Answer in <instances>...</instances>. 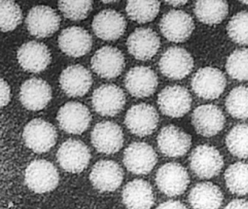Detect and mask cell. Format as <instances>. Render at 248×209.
Returning <instances> with one entry per match:
<instances>
[{
  "mask_svg": "<svg viewBox=\"0 0 248 209\" xmlns=\"http://www.w3.org/2000/svg\"><path fill=\"white\" fill-rule=\"evenodd\" d=\"M125 102L124 91L115 84H104L93 93V107L101 116H116L124 108Z\"/></svg>",
  "mask_w": 248,
  "mask_h": 209,
  "instance_id": "obj_11",
  "label": "cell"
},
{
  "mask_svg": "<svg viewBox=\"0 0 248 209\" xmlns=\"http://www.w3.org/2000/svg\"><path fill=\"white\" fill-rule=\"evenodd\" d=\"M156 209H188V208L178 200H168L161 203Z\"/></svg>",
  "mask_w": 248,
  "mask_h": 209,
  "instance_id": "obj_39",
  "label": "cell"
},
{
  "mask_svg": "<svg viewBox=\"0 0 248 209\" xmlns=\"http://www.w3.org/2000/svg\"><path fill=\"white\" fill-rule=\"evenodd\" d=\"M190 168L200 179H211L221 171L223 158L214 147L201 145L194 148L189 158Z\"/></svg>",
  "mask_w": 248,
  "mask_h": 209,
  "instance_id": "obj_3",
  "label": "cell"
},
{
  "mask_svg": "<svg viewBox=\"0 0 248 209\" xmlns=\"http://www.w3.org/2000/svg\"><path fill=\"white\" fill-rule=\"evenodd\" d=\"M25 181L30 190L36 193H49L57 187L59 174L52 163L35 160L25 171Z\"/></svg>",
  "mask_w": 248,
  "mask_h": 209,
  "instance_id": "obj_2",
  "label": "cell"
},
{
  "mask_svg": "<svg viewBox=\"0 0 248 209\" xmlns=\"http://www.w3.org/2000/svg\"><path fill=\"white\" fill-rule=\"evenodd\" d=\"M159 66L165 76L171 79L180 80L185 78L192 71L194 60L186 49L172 46L162 54Z\"/></svg>",
  "mask_w": 248,
  "mask_h": 209,
  "instance_id": "obj_10",
  "label": "cell"
},
{
  "mask_svg": "<svg viewBox=\"0 0 248 209\" xmlns=\"http://www.w3.org/2000/svg\"><path fill=\"white\" fill-rule=\"evenodd\" d=\"M226 107L232 117L248 119V87L240 86L233 89L226 97Z\"/></svg>",
  "mask_w": 248,
  "mask_h": 209,
  "instance_id": "obj_32",
  "label": "cell"
},
{
  "mask_svg": "<svg viewBox=\"0 0 248 209\" xmlns=\"http://www.w3.org/2000/svg\"><path fill=\"white\" fill-rule=\"evenodd\" d=\"M59 83L61 88L69 97H82L92 86V75L85 67L72 65L62 71Z\"/></svg>",
  "mask_w": 248,
  "mask_h": 209,
  "instance_id": "obj_26",
  "label": "cell"
},
{
  "mask_svg": "<svg viewBox=\"0 0 248 209\" xmlns=\"http://www.w3.org/2000/svg\"><path fill=\"white\" fill-rule=\"evenodd\" d=\"M17 59L27 72L40 73L51 62V54L45 44L31 41L20 46L17 51Z\"/></svg>",
  "mask_w": 248,
  "mask_h": 209,
  "instance_id": "obj_20",
  "label": "cell"
},
{
  "mask_svg": "<svg viewBox=\"0 0 248 209\" xmlns=\"http://www.w3.org/2000/svg\"><path fill=\"white\" fill-rule=\"evenodd\" d=\"M159 150L166 156L178 158L188 152L191 148V136L174 125L165 126L157 136Z\"/></svg>",
  "mask_w": 248,
  "mask_h": 209,
  "instance_id": "obj_19",
  "label": "cell"
},
{
  "mask_svg": "<svg viewBox=\"0 0 248 209\" xmlns=\"http://www.w3.org/2000/svg\"><path fill=\"white\" fill-rule=\"evenodd\" d=\"M226 69L232 78L248 81V49H236L226 61Z\"/></svg>",
  "mask_w": 248,
  "mask_h": 209,
  "instance_id": "obj_34",
  "label": "cell"
},
{
  "mask_svg": "<svg viewBox=\"0 0 248 209\" xmlns=\"http://www.w3.org/2000/svg\"><path fill=\"white\" fill-rule=\"evenodd\" d=\"M19 97L26 108L39 111L44 109L51 100V87L41 78H30L21 85Z\"/></svg>",
  "mask_w": 248,
  "mask_h": 209,
  "instance_id": "obj_22",
  "label": "cell"
},
{
  "mask_svg": "<svg viewBox=\"0 0 248 209\" xmlns=\"http://www.w3.org/2000/svg\"><path fill=\"white\" fill-rule=\"evenodd\" d=\"M91 67L101 78H116L121 74L125 67L124 55L114 46H103L92 57Z\"/></svg>",
  "mask_w": 248,
  "mask_h": 209,
  "instance_id": "obj_16",
  "label": "cell"
},
{
  "mask_svg": "<svg viewBox=\"0 0 248 209\" xmlns=\"http://www.w3.org/2000/svg\"><path fill=\"white\" fill-rule=\"evenodd\" d=\"M91 142L98 152L109 155L116 153L123 148L124 134L121 127L114 122L101 121L93 129Z\"/></svg>",
  "mask_w": 248,
  "mask_h": 209,
  "instance_id": "obj_14",
  "label": "cell"
},
{
  "mask_svg": "<svg viewBox=\"0 0 248 209\" xmlns=\"http://www.w3.org/2000/svg\"><path fill=\"white\" fill-rule=\"evenodd\" d=\"M124 172L117 163L108 160L98 161L93 167L90 179L101 192H113L123 182Z\"/></svg>",
  "mask_w": 248,
  "mask_h": 209,
  "instance_id": "obj_21",
  "label": "cell"
},
{
  "mask_svg": "<svg viewBox=\"0 0 248 209\" xmlns=\"http://www.w3.org/2000/svg\"><path fill=\"white\" fill-rule=\"evenodd\" d=\"M224 209H248V201L244 199H235L231 201Z\"/></svg>",
  "mask_w": 248,
  "mask_h": 209,
  "instance_id": "obj_40",
  "label": "cell"
},
{
  "mask_svg": "<svg viewBox=\"0 0 248 209\" xmlns=\"http://www.w3.org/2000/svg\"><path fill=\"white\" fill-rule=\"evenodd\" d=\"M157 103L159 110L165 116L181 118L191 109L192 97L182 86H168L158 94Z\"/></svg>",
  "mask_w": 248,
  "mask_h": 209,
  "instance_id": "obj_5",
  "label": "cell"
},
{
  "mask_svg": "<svg viewBox=\"0 0 248 209\" xmlns=\"http://www.w3.org/2000/svg\"><path fill=\"white\" fill-rule=\"evenodd\" d=\"M225 181L229 191L237 195L248 194V164H232L225 171Z\"/></svg>",
  "mask_w": 248,
  "mask_h": 209,
  "instance_id": "obj_30",
  "label": "cell"
},
{
  "mask_svg": "<svg viewBox=\"0 0 248 209\" xmlns=\"http://www.w3.org/2000/svg\"><path fill=\"white\" fill-rule=\"evenodd\" d=\"M226 144L232 155L239 158H248V125L233 126L226 136Z\"/></svg>",
  "mask_w": 248,
  "mask_h": 209,
  "instance_id": "obj_33",
  "label": "cell"
},
{
  "mask_svg": "<svg viewBox=\"0 0 248 209\" xmlns=\"http://www.w3.org/2000/svg\"><path fill=\"white\" fill-rule=\"evenodd\" d=\"M56 157L63 169L67 172L78 174L88 166L91 160V152L82 141L71 139L61 145Z\"/></svg>",
  "mask_w": 248,
  "mask_h": 209,
  "instance_id": "obj_8",
  "label": "cell"
},
{
  "mask_svg": "<svg viewBox=\"0 0 248 209\" xmlns=\"http://www.w3.org/2000/svg\"><path fill=\"white\" fill-rule=\"evenodd\" d=\"M159 28L168 40L183 42L193 33L194 23L188 13L183 10H172L162 16Z\"/></svg>",
  "mask_w": 248,
  "mask_h": 209,
  "instance_id": "obj_15",
  "label": "cell"
},
{
  "mask_svg": "<svg viewBox=\"0 0 248 209\" xmlns=\"http://www.w3.org/2000/svg\"><path fill=\"white\" fill-rule=\"evenodd\" d=\"M123 162L130 172L143 175L149 174L156 165L157 155L149 144L133 142L124 150Z\"/></svg>",
  "mask_w": 248,
  "mask_h": 209,
  "instance_id": "obj_13",
  "label": "cell"
},
{
  "mask_svg": "<svg viewBox=\"0 0 248 209\" xmlns=\"http://www.w3.org/2000/svg\"><path fill=\"white\" fill-rule=\"evenodd\" d=\"M123 200L128 209H150L155 203L152 186L143 179H135L126 184Z\"/></svg>",
  "mask_w": 248,
  "mask_h": 209,
  "instance_id": "obj_27",
  "label": "cell"
},
{
  "mask_svg": "<svg viewBox=\"0 0 248 209\" xmlns=\"http://www.w3.org/2000/svg\"><path fill=\"white\" fill-rule=\"evenodd\" d=\"M160 2L157 1H130L126 12L131 20L140 23L152 21L159 13Z\"/></svg>",
  "mask_w": 248,
  "mask_h": 209,
  "instance_id": "obj_31",
  "label": "cell"
},
{
  "mask_svg": "<svg viewBox=\"0 0 248 209\" xmlns=\"http://www.w3.org/2000/svg\"><path fill=\"white\" fill-rule=\"evenodd\" d=\"M23 139L26 146L34 152L44 153L56 145L57 132L50 122L41 119H33L24 127Z\"/></svg>",
  "mask_w": 248,
  "mask_h": 209,
  "instance_id": "obj_1",
  "label": "cell"
},
{
  "mask_svg": "<svg viewBox=\"0 0 248 209\" xmlns=\"http://www.w3.org/2000/svg\"><path fill=\"white\" fill-rule=\"evenodd\" d=\"M223 199L219 187L209 181L196 184L188 194V202L193 209H218Z\"/></svg>",
  "mask_w": 248,
  "mask_h": 209,
  "instance_id": "obj_28",
  "label": "cell"
},
{
  "mask_svg": "<svg viewBox=\"0 0 248 209\" xmlns=\"http://www.w3.org/2000/svg\"><path fill=\"white\" fill-rule=\"evenodd\" d=\"M22 20L21 7L14 1H0V26L3 32L14 30Z\"/></svg>",
  "mask_w": 248,
  "mask_h": 209,
  "instance_id": "obj_35",
  "label": "cell"
},
{
  "mask_svg": "<svg viewBox=\"0 0 248 209\" xmlns=\"http://www.w3.org/2000/svg\"><path fill=\"white\" fill-rule=\"evenodd\" d=\"M11 91L9 84L3 78H1V107L6 106L11 101Z\"/></svg>",
  "mask_w": 248,
  "mask_h": 209,
  "instance_id": "obj_38",
  "label": "cell"
},
{
  "mask_svg": "<svg viewBox=\"0 0 248 209\" xmlns=\"http://www.w3.org/2000/svg\"><path fill=\"white\" fill-rule=\"evenodd\" d=\"M127 49L130 55L140 60L152 59L160 46V39L150 28H138L127 39Z\"/></svg>",
  "mask_w": 248,
  "mask_h": 209,
  "instance_id": "obj_18",
  "label": "cell"
},
{
  "mask_svg": "<svg viewBox=\"0 0 248 209\" xmlns=\"http://www.w3.org/2000/svg\"><path fill=\"white\" fill-rule=\"evenodd\" d=\"M194 14L200 21L207 25L221 23L229 13V4L224 1H198L194 4Z\"/></svg>",
  "mask_w": 248,
  "mask_h": 209,
  "instance_id": "obj_29",
  "label": "cell"
},
{
  "mask_svg": "<svg viewBox=\"0 0 248 209\" xmlns=\"http://www.w3.org/2000/svg\"><path fill=\"white\" fill-rule=\"evenodd\" d=\"M89 109L79 102H69L63 104L57 114V120L61 129L73 134H80L91 124Z\"/></svg>",
  "mask_w": 248,
  "mask_h": 209,
  "instance_id": "obj_12",
  "label": "cell"
},
{
  "mask_svg": "<svg viewBox=\"0 0 248 209\" xmlns=\"http://www.w3.org/2000/svg\"><path fill=\"white\" fill-rule=\"evenodd\" d=\"M124 85L133 97L139 98L149 97L156 91L158 86L157 75L149 67H133L126 74Z\"/></svg>",
  "mask_w": 248,
  "mask_h": 209,
  "instance_id": "obj_23",
  "label": "cell"
},
{
  "mask_svg": "<svg viewBox=\"0 0 248 209\" xmlns=\"http://www.w3.org/2000/svg\"><path fill=\"white\" fill-rule=\"evenodd\" d=\"M229 37L241 45H248V11L236 13L227 25Z\"/></svg>",
  "mask_w": 248,
  "mask_h": 209,
  "instance_id": "obj_36",
  "label": "cell"
},
{
  "mask_svg": "<svg viewBox=\"0 0 248 209\" xmlns=\"http://www.w3.org/2000/svg\"><path fill=\"white\" fill-rule=\"evenodd\" d=\"M26 24L29 32L35 37H48L59 30L61 17L54 9L41 4L29 11Z\"/></svg>",
  "mask_w": 248,
  "mask_h": 209,
  "instance_id": "obj_6",
  "label": "cell"
},
{
  "mask_svg": "<svg viewBox=\"0 0 248 209\" xmlns=\"http://www.w3.org/2000/svg\"><path fill=\"white\" fill-rule=\"evenodd\" d=\"M94 33L100 39L113 41L120 39L126 29L124 16L111 9H107L95 15L92 22Z\"/></svg>",
  "mask_w": 248,
  "mask_h": 209,
  "instance_id": "obj_24",
  "label": "cell"
},
{
  "mask_svg": "<svg viewBox=\"0 0 248 209\" xmlns=\"http://www.w3.org/2000/svg\"><path fill=\"white\" fill-rule=\"evenodd\" d=\"M226 86L224 74L213 67L200 68L191 79V88L194 92L206 100H214L220 97Z\"/></svg>",
  "mask_w": 248,
  "mask_h": 209,
  "instance_id": "obj_4",
  "label": "cell"
},
{
  "mask_svg": "<svg viewBox=\"0 0 248 209\" xmlns=\"http://www.w3.org/2000/svg\"><path fill=\"white\" fill-rule=\"evenodd\" d=\"M189 182V176L186 170L177 163L165 164L156 172V183L158 188L170 197L183 194Z\"/></svg>",
  "mask_w": 248,
  "mask_h": 209,
  "instance_id": "obj_9",
  "label": "cell"
},
{
  "mask_svg": "<svg viewBox=\"0 0 248 209\" xmlns=\"http://www.w3.org/2000/svg\"><path fill=\"white\" fill-rule=\"evenodd\" d=\"M241 2H242V4H248V1H241Z\"/></svg>",
  "mask_w": 248,
  "mask_h": 209,
  "instance_id": "obj_42",
  "label": "cell"
},
{
  "mask_svg": "<svg viewBox=\"0 0 248 209\" xmlns=\"http://www.w3.org/2000/svg\"><path fill=\"white\" fill-rule=\"evenodd\" d=\"M59 46L62 52L73 58L83 56L92 48V36L88 30L79 26H71L59 35Z\"/></svg>",
  "mask_w": 248,
  "mask_h": 209,
  "instance_id": "obj_25",
  "label": "cell"
},
{
  "mask_svg": "<svg viewBox=\"0 0 248 209\" xmlns=\"http://www.w3.org/2000/svg\"><path fill=\"white\" fill-rule=\"evenodd\" d=\"M159 115L155 107L146 103L132 106L125 115L124 123L131 133L140 137L152 134L158 126Z\"/></svg>",
  "mask_w": 248,
  "mask_h": 209,
  "instance_id": "obj_7",
  "label": "cell"
},
{
  "mask_svg": "<svg viewBox=\"0 0 248 209\" xmlns=\"http://www.w3.org/2000/svg\"><path fill=\"white\" fill-rule=\"evenodd\" d=\"M63 16L72 20L86 18L93 7L92 1H61L58 2Z\"/></svg>",
  "mask_w": 248,
  "mask_h": 209,
  "instance_id": "obj_37",
  "label": "cell"
},
{
  "mask_svg": "<svg viewBox=\"0 0 248 209\" xmlns=\"http://www.w3.org/2000/svg\"><path fill=\"white\" fill-rule=\"evenodd\" d=\"M166 3L170 4V5L173 6V7H179V6L186 4L187 1H166Z\"/></svg>",
  "mask_w": 248,
  "mask_h": 209,
  "instance_id": "obj_41",
  "label": "cell"
},
{
  "mask_svg": "<svg viewBox=\"0 0 248 209\" xmlns=\"http://www.w3.org/2000/svg\"><path fill=\"white\" fill-rule=\"evenodd\" d=\"M191 123L199 134L206 137L215 136L223 129L226 118L214 104L199 106L191 115Z\"/></svg>",
  "mask_w": 248,
  "mask_h": 209,
  "instance_id": "obj_17",
  "label": "cell"
}]
</instances>
